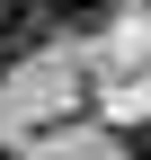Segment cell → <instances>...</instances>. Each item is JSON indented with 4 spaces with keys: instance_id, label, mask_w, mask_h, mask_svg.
<instances>
[{
    "instance_id": "6da1fadb",
    "label": "cell",
    "mask_w": 151,
    "mask_h": 160,
    "mask_svg": "<svg viewBox=\"0 0 151 160\" xmlns=\"http://www.w3.org/2000/svg\"><path fill=\"white\" fill-rule=\"evenodd\" d=\"M45 18H53V36H98L116 18V0H45Z\"/></svg>"
},
{
    "instance_id": "7a4b0ae2",
    "label": "cell",
    "mask_w": 151,
    "mask_h": 160,
    "mask_svg": "<svg viewBox=\"0 0 151 160\" xmlns=\"http://www.w3.org/2000/svg\"><path fill=\"white\" fill-rule=\"evenodd\" d=\"M124 160H151V125H134V133H124Z\"/></svg>"
},
{
    "instance_id": "3957f363",
    "label": "cell",
    "mask_w": 151,
    "mask_h": 160,
    "mask_svg": "<svg viewBox=\"0 0 151 160\" xmlns=\"http://www.w3.org/2000/svg\"><path fill=\"white\" fill-rule=\"evenodd\" d=\"M9 62H18V53H9V45H0V80H9Z\"/></svg>"
},
{
    "instance_id": "277c9868",
    "label": "cell",
    "mask_w": 151,
    "mask_h": 160,
    "mask_svg": "<svg viewBox=\"0 0 151 160\" xmlns=\"http://www.w3.org/2000/svg\"><path fill=\"white\" fill-rule=\"evenodd\" d=\"M0 160H9V151H0Z\"/></svg>"
}]
</instances>
